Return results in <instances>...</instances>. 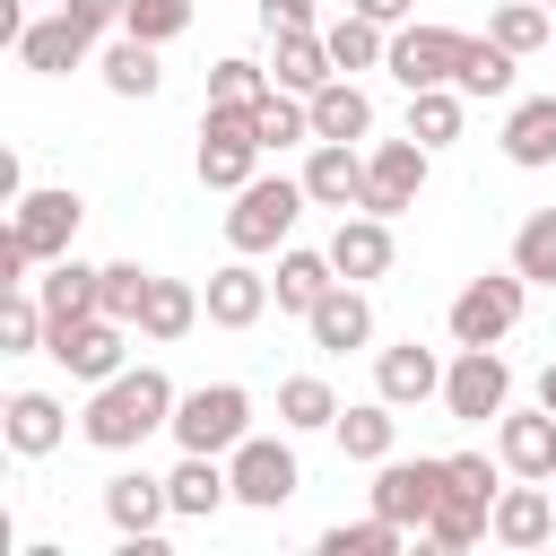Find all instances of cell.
Returning <instances> with one entry per match:
<instances>
[{
    "label": "cell",
    "mask_w": 556,
    "mask_h": 556,
    "mask_svg": "<svg viewBox=\"0 0 556 556\" xmlns=\"http://www.w3.org/2000/svg\"><path fill=\"white\" fill-rule=\"evenodd\" d=\"M174 382L156 374V365H122L113 382H96V400H87V417H78V434L96 443V452H139L156 426H174Z\"/></svg>",
    "instance_id": "1"
},
{
    "label": "cell",
    "mask_w": 556,
    "mask_h": 556,
    "mask_svg": "<svg viewBox=\"0 0 556 556\" xmlns=\"http://www.w3.org/2000/svg\"><path fill=\"white\" fill-rule=\"evenodd\" d=\"M304 200H313L304 174H295V182H287V174H252V182L235 191V208H226V243H235V252H278L287 226L304 217Z\"/></svg>",
    "instance_id": "2"
},
{
    "label": "cell",
    "mask_w": 556,
    "mask_h": 556,
    "mask_svg": "<svg viewBox=\"0 0 556 556\" xmlns=\"http://www.w3.org/2000/svg\"><path fill=\"white\" fill-rule=\"evenodd\" d=\"M182 452H235L252 434V391L243 382H200L174 400V426H165Z\"/></svg>",
    "instance_id": "3"
},
{
    "label": "cell",
    "mask_w": 556,
    "mask_h": 556,
    "mask_svg": "<svg viewBox=\"0 0 556 556\" xmlns=\"http://www.w3.org/2000/svg\"><path fill=\"white\" fill-rule=\"evenodd\" d=\"M78 217H87V200H78L70 182L17 191V200H9V243H17L26 261H61V252L78 243Z\"/></svg>",
    "instance_id": "4"
},
{
    "label": "cell",
    "mask_w": 556,
    "mask_h": 556,
    "mask_svg": "<svg viewBox=\"0 0 556 556\" xmlns=\"http://www.w3.org/2000/svg\"><path fill=\"white\" fill-rule=\"evenodd\" d=\"M521 304H530V278H521V269L469 278V287L452 295V348H495V339L521 321Z\"/></svg>",
    "instance_id": "5"
},
{
    "label": "cell",
    "mask_w": 556,
    "mask_h": 556,
    "mask_svg": "<svg viewBox=\"0 0 556 556\" xmlns=\"http://www.w3.org/2000/svg\"><path fill=\"white\" fill-rule=\"evenodd\" d=\"M122 348H130V321H113V313L52 321V330H43V356H52L61 374H78V382H113V374H122Z\"/></svg>",
    "instance_id": "6"
},
{
    "label": "cell",
    "mask_w": 556,
    "mask_h": 556,
    "mask_svg": "<svg viewBox=\"0 0 556 556\" xmlns=\"http://www.w3.org/2000/svg\"><path fill=\"white\" fill-rule=\"evenodd\" d=\"M460 61H469V35H452V26H400L391 35V52H382V70L417 96V87H460Z\"/></svg>",
    "instance_id": "7"
},
{
    "label": "cell",
    "mask_w": 556,
    "mask_h": 556,
    "mask_svg": "<svg viewBox=\"0 0 556 556\" xmlns=\"http://www.w3.org/2000/svg\"><path fill=\"white\" fill-rule=\"evenodd\" d=\"M504 400H513V365H504L495 348H460V356L443 365V408H452L460 426L504 417Z\"/></svg>",
    "instance_id": "8"
},
{
    "label": "cell",
    "mask_w": 556,
    "mask_h": 556,
    "mask_svg": "<svg viewBox=\"0 0 556 556\" xmlns=\"http://www.w3.org/2000/svg\"><path fill=\"white\" fill-rule=\"evenodd\" d=\"M226 478H235V504H252V513H278V504L304 486L295 452H287V443H269V434H243V443H235V460H226Z\"/></svg>",
    "instance_id": "9"
},
{
    "label": "cell",
    "mask_w": 556,
    "mask_h": 556,
    "mask_svg": "<svg viewBox=\"0 0 556 556\" xmlns=\"http://www.w3.org/2000/svg\"><path fill=\"white\" fill-rule=\"evenodd\" d=\"M426 139H382L374 156H365V208L374 217H400V208H417V191H426Z\"/></svg>",
    "instance_id": "10"
},
{
    "label": "cell",
    "mask_w": 556,
    "mask_h": 556,
    "mask_svg": "<svg viewBox=\"0 0 556 556\" xmlns=\"http://www.w3.org/2000/svg\"><path fill=\"white\" fill-rule=\"evenodd\" d=\"M443 478H452V460H374V513H391L400 530H426Z\"/></svg>",
    "instance_id": "11"
},
{
    "label": "cell",
    "mask_w": 556,
    "mask_h": 556,
    "mask_svg": "<svg viewBox=\"0 0 556 556\" xmlns=\"http://www.w3.org/2000/svg\"><path fill=\"white\" fill-rule=\"evenodd\" d=\"M495 547H547L556 539V495H547V478H521V486H504L495 495V530H486Z\"/></svg>",
    "instance_id": "12"
},
{
    "label": "cell",
    "mask_w": 556,
    "mask_h": 556,
    "mask_svg": "<svg viewBox=\"0 0 556 556\" xmlns=\"http://www.w3.org/2000/svg\"><path fill=\"white\" fill-rule=\"evenodd\" d=\"M87 52H96V26H78L70 9H61V17H35V26L17 35V61H26L35 78H61V70H78Z\"/></svg>",
    "instance_id": "13"
},
{
    "label": "cell",
    "mask_w": 556,
    "mask_h": 556,
    "mask_svg": "<svg viewBox=\"0 0 556 556\" xmlns=\"http://www.w3.org/2000/svg\"><path fill=\"white\" fill-rule=\"evenodd\" d=\"M304 191H313L321 208H365V156H356V139H313Z\"/></svg>",
    "instance_id": "14"
},
{
    "label": "cell",
    "mask_w": 556,
    "mask_h": 556,
    "mask_svg": "<svg viewBox=\"0 0 556 556\" xmlns=\"http://www.w3.org/2000/svg\"><path fill=\"white\" fill-rule=\"evenodd\" d=\"M304 330H313V348H330V356L365 348V339H374V304H365V287H356V278H339V287L304 313Z\"/></svg>",
    "instance_id": "15"
},
{
    "label": "cell",
    "mask_w": 556,
    "mask_h": 556,
    "mask_svg": "<svg viewBox=\"0 0 556 556\" xmlns=\"http://www.w3.org/2000/svg\"><path fill=\"white\" fill-rule=\"evenodd\" d=\"M174 513V495H165V478H148V469H122V478H104V521L122 530V539H156V521Z\"/></svg>",
    "instance_id": "16"
},
{
    "label": "cell",
    "mask_w": 556,
    "mask_h": 556,
    "mask_svg": "<svg viewBox=\"0 0 556 556\" xmlns=\"http://www.w3.org/2000/svg\"><path fill=\"white\" fill-rule=\"evenodd\" d=\"M269 295H278V287H269V278L252 269V252H243V261H226V269L208 278V321H217V330H252V321L269 313Z\"/></svg>",
    "instance_id": "17"
},
{
    "label": "cell",
    "mask_w": 556,
    "mask_h": 556,
    "mask_svg": "<svg viewBox=\"0 0 556 556\" xmlns=\"http://www.w3.org/2000/svg\"><path fill=\"white\" fill-rule=\"evenodd\" d=\"M374 391H382L391 408H417V400H434V391H443V365H434V348H417V339L382 348V356H374Z\"/></svg>",
    "instance_id": "18"
},
{
    "label": "cell",
    "mask_w": 556,
    "mask_h": 556,
    "mask_svg": "<svg viewBox=\"0 0 556 556\" xmlns=\"http://www.w3.org/2000/svg\"><path fill=\"white\" fill-rule=\"evenodd\" d=\"M0 434H9V452H17V460H43V452H61L70 417H61V400H52V391H9Z\"/></svg>",
    "instance_id": "19"
},
{
    "label": "cell",
    "mask_w": 556,
    "mask_h": 556,
    "mask_svg": "<svg viewBox=\"0 0 556 556\" xmlns=\"http://www.w3.org/2000/svg\"><path fill=\"white\" fill-rule=\"evenodd\" d=\"M486 530H495V495L443 478V495H434V513H426V539H434V547H478Z\"/></svg>",
    "instance_id": "20"
},
{
    "label": "cell",
    "mask_w": 556,
    "mask_h": 556,
    "mask_svg": "<svg viewBox=\"0 0 556 556\" xmlns=\"http://www.w3.org/2000/svg\"><path fill=\"white\" fill-rule=\"evenodd\" d=\"M495 460H504L513 478H556V408L504 417V426H495Z\"/></svg>",
    "instance_id": "21"
},
{
    "label": "cell",
    "mask_w": 556,
    "mask_h": 556,
    "mask_svg": "<svg viewBox=\"0 0 556 556\" xmlns=\"http://www.w3.org/2000/svg\"><path fill=\"white\" fill-rule=\"evenodd\" d=\"M330 261H339V278H382L391 269V217H374V208H356V217H339V235H330Z\"/></svg>",
    "instance_id": "22"
},
{
    "label": "cell",
    "mask_w": 556,
    "mask_h": 556,
    "mask_svg": "<svg viewBox=\"0 0 556 556\" xmlns=\"http://www.w3.org/2000/svg\"><path fill=\"white\" fill-rule=\"evenodd\" d=\"M35 295H43V313H52V321H87V313L104 304V269H87L78 252H61V261H43Z\"/></svg>",
    "instance_id": "23"
},
{
    "label": "cell",
    "mask_w": 556,
    "mask_h": 556,
    "mask_svg": "<svg viewBox=\"0 0 556 556\" xmlns=\"http://www.w3.org/2000/svg\"><path fill=\"white\" fill-rule=\"evenodd\" d=\"M165 495H174V513H182V521H208V513L235 495V478L217 469V452H182V460H174V478H165Z\"/></svg>",
    "instance_id": "24"
},
{
    "label": "cell",
    "mask_w": 556,
    "mask_h": 556,
    "mask_svg": "<svg viewBox=\"0 0 556 556\" xmlns=\"http://www.w3.org/2000/svg\"><path fill=\"white\" fill-rule=\"evenodd\" d=\"M504 156L513 165H556V96H521L513 113H504Z\"/></svg>",
    "instance_id": "25"
},
{
    "label": "cell",
    "mask_w": 556,
    "mask_h": 556,
    "mask_svg": "<svg viewBox=\"0 0 556 556\" xmlns=\"http://www.w3.org/2000/svg\"><path fill=\"white\" fill-rule=\"evenodd\" d=\"M374 130V104H365V87L339 70L330 87H313V139H365Z\"/></svg>",
    "instance_id": "26"
},
{
    "label": "cell",
    "mask_w": 556,
    "mask_h": 556,
    "mask_svg": "<svg viewBox=\"0 0 556 556\" xmlns=\"http://www.w3.org/2000/svg\"><path fill=\"white\" fill-rule=\"evenodd\" d=\"M261 165V139L252 130H200V182L208 191H243Z\"/></svg>",
    "instance_id": "27"
},
{
    "label": "cell",
    "mask_w": 556,
    "mask_h": 556,
    "mask_svg": "<svg viewBox=\"0 0 556 556\" xmlns=\"http://www.w3.org/2000/svg\"><path fill=\"white\" fill-rule=\"evenodd\" d=\"M269 287H278V313H313L339 287V261L330 252H278V278Z\"/></svg>",
    "instance_id": "28"
},
{
    "label": "cell",
    "mask_w": 556,
    "mask_h": 556,
    "mask_svg": "<svg viewBox=\"0 0 556 556\" xmlns=\"http://www.w3.org/2000/svg\"><path fill=\"white\" fill-rule=\"evenodd\" d=\"M269 43H278V61H269V78H278V87L313 96V87H330V78H339V61H330V43H321V35H269Z\"/></svg>",
    "instance_id": "29"
},
{
    "label": "cell",
    "mask_w": 556,
    "mask_h": 556,
    "mask_svg": "<svg viewBox=\"0 0 556 556\" xmlns=\"http://www.w3.org/2000/svg\"><path fill=\"white\" fill-rule=\"evenodd\" d=\"M391 443H400V417H391L382 391H374L365 408H339V452H348V460H391Z\"/></svg>",
    "instance_id": "30"
},
{
    "label": "cell",
    "mask_w": 556,
    "mask_h": 556,
    "mask_svg": "<svg viewBox=\"0 0 556 556\" xmlns=\"http://www.w3.org/2000/svg\"><path fill=\"white\" fill-rule=\"evenodd\" d=\"M252 130H261V148H295V139H313V96L269 87V96L252 104Z\"/></svg>",
    "instance_id": "31"
},
{
    "label": "cell",
    "mask_w": 556,
    "mask_h": 556,
    "mask_svg": "<svg viewBox=\"0 0 556 556\" xmlns=\"http://www.w3.org/2000/svg\"><path fill=\"white\" fill-rule=\"evenodd\" d=\"M321 43H330V61H339V70H374V61L391 52L382 17H365V9H348L339 26H321Z\"/></svg>",
    "instance_id": "32"
},
{
    "label": "cell",
    "mask_w": 556,
    "mask_h": 556,
    "mask_svg": "<svg viewBox=\"0 0 556 556\" xmlns=\"http://www.w3.org/2000/svg\"><path fill=\"white\" fill-rule=\"evenodd\" d=\"M104 87H113V96H139V104H148V96L165 87V70H156V43L122 35V43L104 52Z\"/></svg>",
    "instance_id": "33"
},
{
    "label": "cell",
    "mask_w": 556,
    "mask_h": 556,
    "mask_svg": "<svg viewBox=\"0 0 556 556\" xmlns=\"http://www.w3.org/2000/svg\"><path fill=\"white\" fill-rule=\"evenodd\" d=\"M200 304H208V295H191L182 278H156V287H148V313H139V339H182V330L200 321Z\"/></svg>",
    "instance_id": "34"
},
{
    "label": "cell",
    "mask_w": 556,
    "mask_h": 556,
    "mask_svg": "<svg viewBox=\"0 0 556 556\" xmlns=\"http://www.w3.org/2000/svg\"><path fill=\"white\" fill-rule=\"evenodd\" d=\"M278 417H287L295 434H313V426H339V391H330L321 374H287V382H278Z\"/></svg>",
    "instance_id": "35"
},
{
    "label": "cell",
    "mask_w": 556,
    "mask_h": 556,
    "mask_svg": "<svg viewBox=\"0 0 556 556\" xmlns=\"http://www.w3.org/2000/svg\"><path fill=\"white\" fill-rule=\"evenodd\" d=\"M513 61L495 35H469V61H460V96H513Z\"/></svg>",
    "instance_id": "36"
},
{
    "label": "cell",
    "mask_w": 556,
    "mask_h": 556,
    "mask_svg": "<svg viewBox=\"0 0 556 556\" xmlns=\"http://www.w3.org/2000/svg\"><path fill=\"white\" fill-rule=\"evenodd\" d=\"M400 521L391 513H374V521H339V530H321V556H400Z\"/></svg>",
    "instance_id": "37"
},
{
    "label": "cell",
    "mask_w": 556,
    "mask_h": 556,
    "mask_svg": "<svg viewBox=\"0 0 556 556\" xmlns=\"http://www.w3.org/2000/svg\"><path fill=\"white\" fill-rule=\"evenodd\" d=\"M513 269H521L530 287H556V208L521 217V235H513Z\"/></svg>",
    "instance_id": "38"
},
{
    "label": "cell",
    "mask_w": 556,
    "mask_h": 556,
    "mask_svg": "<svg viewBox=\"0 0 556 556\" xmlns=\"http://www.w3.org/2000/svg\"><path fill=\"white\" fill-rule=\"evenodd\" d=\"M408 139H426V148L460 139V96H452V87H417V96H408Z\"/></svg>",
    "instance_id": "39"
},
{
    "label": "cell",
    "mask_w": 556,
    "mask_h": 556,
    "mask_svg": "<svg viewBox=\"0 0 556 556\" xmlns=\"http://www.w3.org/2000/svg\"><path fill=\"white\" fill-rule=\"evenodd\" d=\"M148 287H156V269H139V261H104V304H96V313H113V321H130V330H139Z\"/></svg>",
    "instance_id": "40"
},
{
    "label": "cell",
    "mask_w": 556,
    "mask_h": 556,
    "mask_svg": "<svg viewBox=\"0 0 556 556\" xmlns=\"http://www.w3.org/2000/svg\"><path fill=\"white\" fill-rule=\"evenodd\" d=\"M43 330H52V313H43V295H26V287H9V304H0V356H26V348H43Z\"/></svg>",
    "instance_id": "41"
},
{
    "label": "cell",
    "mask_w": 556,
    "mask_h": 556,
    "mask_svg": "<svg viewBox=\"0 0 556 556\" xmlns=\"http://www.w3.org/2000/svg\"><path fill=\"white\" fill-rule=\"evenodd\" d=\"M269 87H278V78H269L261 61H243V52H226V61L208 70V104H261Z\"/></svg>",
    "instance_id": "42"
},
{
    "label": "cell",
    "mask_w": 556,
    "mask_h": 556,
    "mask_svg": "<svg viewBox=\"0 0 556 556\" xmlns=\"http://www.w3.org/2000/svg\"><path fill=\"white\" fill-rule=\"evenodd\" d=\"M486 35H495L504 52H539V43H547V0H504V9L486 17Z\"/></svg>",
    "instance_id": "43"
},
{
    "label": "cell",
    "mask_w": 556,
    "mask_h": 556,
    "mask_svg": "<svg viewBox=\"0 0 556 556\" xmlns=\"http://www.w3.org/2000/svg\"><path fill=\"white\" fill-rule=\"evenodd\" d=\"M191 26V0H122V35H139V43H174Z\"/></svg>",
    "instance_id": "44"
},
{
    "label": "cell",
    "mask_w": 556,
    "mask_h": 556,
    "mask_svg": "<svg viewBox=\"0 0 556 556\" xmlns=\"http://www.w3.org/2000/svg\"><path fill=\"white\" fill-rule=\"evenodd\" d=\"M261 26L269 35H313V0H261Z\"/></svg>",
    "instance_id": "45"
},
{
    "label": "cell",
    "mask_w": 556,
    "mask_h": 556,
    "mask_svg": "<svg viewBox=\"0 0 556 556\" xmlns=\"http://www.w3.org/2000/svg\"><path fill=\"white\" fill-rule=\"evenodd\" d=\"M452 478L478 486V495H495V460H486V452H452Z\"/></svg>",
    "instance_id": "46"
},
{
    "label": "cell",
    "mask_w": 556,
    "mask_h": 556,
    "mask_svg": "<svg viewBox=\"0 0 556 556\" xmlns=\"http://www.w3.org/2000/svg\"><path fill=\"white\" fill-rule=\"evenodd\" d=\"M61 9H70L78 26H96V35H104V26H122V0H61Z\"/></svg>",
    "instance_id": "47"
},
{
    "label": "cell",
    "mask_w": 556,
    "mask_h": 556,
    "mask_svg": "<svg viewBox=\"0 0 556 556\" xmlns=\"http://www.w3.org/2000/svg\"><path fill=\"white\" fill-rule=\"evenodd\" d=\"M348 9H365V17H382V26H400V17L417 9V0H348Z\"/></svg>",
    "instance_id": "48"
},
{
    "label": "cell",
    "mask_w": 556,
    "mask_h": 556,
    "mask_svg": "<svg viewBox=\"0 0 556 556\" xmlns=\"http://www.w3.org/2000/svg\"><path fill=\"white\" fill-rule=\"evenodd\" d=\"M539 408H556V365H547V374H539Z\"/></svg>",
    "instance_id": "49"
},
{
    "label": "cell",
    "mask_w": 556,
    "mask_h": 556,
    "mask_svg": "<svg viewBox=\"0 0 556 556\" xmlns=\"http://www.w3.org/2000/svg\"><path fill=\"white\" fill-rule=\"evenodd\" d=\"M547 495H556V486H547Z\"/></svg>",
    "instance_id": "50"
}]
</instances>
